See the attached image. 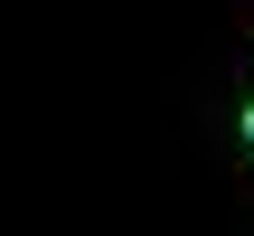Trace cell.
<instances>
[{
	"instance_id": "obj_1",
	"label": "cell",
	"mask_w": 254,
	"mask_h": 236,
	"mask_svg": "<svg viewBox=\"0 0 254 236\" xmlns=\"http://www.w3.org/2000/svg\"><path fill=\"white\" fill-rule=\"evenodd\" d=\"M245 142H254V114H245Z\"/></svg>"
}]
</instances>
